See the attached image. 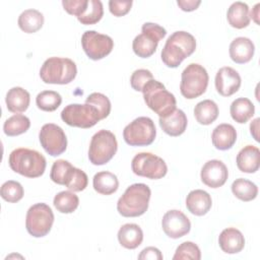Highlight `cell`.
I'll return each mask as SVG.
<instances>
[{"label":"cell","mask_w":260,"mask_h":260,"mask_svg":"<svg viewBox=\"0 0 260 260\" xmlns=\"http://www.w3.org/2000/svg\"><path fill=\"white\" fill-rule=\"evenodd\" d=\"M259 3H257L255 6H254V8L252 9V11L250 12V17H252L253 19H254V21L258 24L259 23V20H258V16H259Z\"/></svg>","instance_id":"47"},{"label":"cell","mask_w":260,"mask_h":260,"mask_svg":"<svg viewBox=\"0 0 260 260\" xmlns=\"http://www.w3.org/2000/svg\"><path fill=\"white\" fill-rule=\"evenodd\" d=\"M186 114L180 110L175 109L172 113L165 117H159V126L165 133L170 136H179L183 134L187 128Z\"/></svg>","instance_id":"18"},{"label":"cell","mask_w":260,"mask_h":260,"mask_svg":"<svg viewBox=\"0 0 260 260\" xmlns=\"http://www.w3.org/2000/svg\"><path fill=\"white\" fill-rule=\"evenodd\" d=\"M218 244L224 253L237 254L244 249L245 238L239 230L235 228H228L220 233L218 237Z\"/></svg>","instance_id":"22"},{"label":"cell","mask_w":260,"mask_h":260,"mask_svg":"<svg viewBox=\"0 0 260 260\" xmlns=\"http://www.w3.org/2000/svg\"><path fill=\"white\" fill-rule=\"evenodd\" d=\"M62 5L69 14L79 17L86 11L88 0H63Z\"/></svg>","instance_id":"42"},{"label":"cell","mask_w":260,"mask_h":260,"mask_svg":"<svg viewBox=\"0 0 260 260\" xmlns=\"http://www.w3.org/2000/svg\"><path fill=\"white\" fill-rule=\"evenodd\" d=\"M41 145L51 156L62 154L67 148V137L63 129L53 123L43 125L39 133Z\"/></svg>","instance_id":"14"},{"label":"cell","mask_w":260,"mask_h":260,"mask_svg":"<svg viewBox=\"0 0 260 260\" xmlns=\"http://www.w3.org/2000/svg\"><path fill=\"white\" fill-rule=\"evenodd\" d=\"M237 167L243 173L252 174L259 170L260 167V151L254 145H246L237 155Z\"/></svg>","instance_id":"20"},{"label":"cell","mask_w":260,"mask_h":260,"mask_svg":"<svg viewBox=\"0 0 260 260\" xmlns=\"http://www.w3.org/2000/svg\"><path fill=\"white\" fill-rule=\"evenodd\" d=\"M155 136V125L148 117L134 119L123 130V138L130 146L150 145L154 141Z\"/></svg>","instance_id":"9"},{"label":"cell","mask_w":260,"mask_h":260,"mask_svg":"<svg viewBox=\"0 0 260 260\" xmlns=\"http://www.w3.org/2000/svg\"><path fill=\"white\" fill-rule=\"evenodd\" d=\"M62 103V96L54 90L41 91L36 98L38 108L45 112H53L59 108Z\"/></svg>","instance_id":"34"},{"label":"cell","mask_w":260,"mask_h":260,"mask_svg":"<svg viewBox=\"0 0 260 260\" xmlns=\"http://www.w3.org/2000/svg\"><path fill=\"white\" fill-rule=\"evenodd\" d=\"M53 204L61 213H72L78 207L79 198L73 191H61L55 195Z\"/></svg>","instance_id":"32"},{"label":"cell","mask_w":260,"mask_h":260,"mask_svg":"<svg viewBox=\"0 0 260 260\" xmlns=\"http://www.w3.org/2000/svg\"><path fill=\"white\" fill-rule=\"evenodd\" d=\"M161 228L169 238L179 239L190 232L191 222L181 210L173 209L167 211L162 216Z\"/></svg>","instance_id":"15"},{"label":"cell","mask_w":260,"mask_h":260,"mask_svg":"<svg viewBox=\"0 0 260 260\" xmlns=\"http://www.w3.org/2000/svg\"><path fill=\"white\" fill-rule=\"evenodd\" d=\"M226 18L230 25L235 28L247 27L251 21L249 6L241 1L234 2L228 9Z\"/></svg>","instance_id":"26"},{"label":"cell","mask_w":260,"mask_h":260,"mask_svg":"<svg viewBox=\"0 0 260 260\" xmlns=\"http://www.w3.org/2000/svg\"><path fill=\"white\" fill-rule=\"evenodd\" d=\"M141 34L136 36L132 43L135 55L140 58H149L156 51L158 42L165 38L167 30L157 23L145 22L141 27Z\"/></svg>","instance_id":"8"},{"label":"cell","mask_w":260,"mask_h":260,"mask_svg":"<svg viewBox=\"0 0 260 260\" xmlns=\"http://www.w3.org/2000/svg\"><path fill=\"white\" fill-rule=\"evenodd\" d=\"M85 103L94 106L99 110L102 120L107 118L110 115L111 102H110L109 98L107 95H105L104 93L92 92L86 98Z\"/></svg>","instance_id":"39"},{"label":"cell","mask_w":260,"mask_h":260,"mask_svg":"<svg viewBox=\"0 0 260 260\" xmlns=\"http://www.w3.org/2000/svg\"><path fill=\"white\" fill-rule=\"evenodd\" d=\"M230 113L234 121L239 124H245L254 116L255 107L249 99L239 98L232 103Z\"/></svg>","instance_id":"28"},{"label":"cell","mask_w":260,"mask_h":260,"mask_svg":"<svg viewBox=\"0 0 260 260\" xmlns=\"http://www.w3.org/2000/svg\"><path fill=\"white\" fill-rule=\"evenodd\" d=\"M138 259L161 260L162 259V254L155 247H147V248H145L141 251V253L138 255Z\"/></svg>","instance_id":"44"},{"label":"cell","mask_w":260,"mask_h":260,"mask_svg":"<svg viewBox=\"0 0 260 260\" xmlns=\"http://www.w3.org/2000/svg\"><path fill=\"white\" fill-rule=\"evenodd\" d=\"M230 57L238 64H245L252 60L255 52L254 43L245 37L236 38L230 45Z\"/></svg>","instance_id":"19"},{"label":"cell","mask_w":260,"mask_h":260,"mask_svg":"<svg viewBox=\"0 0 260 260\" xmlns=\"http://www.w3.org/2000/svg\"><path fill=\"white\" fill-rule=\"evenodd\" d=\"M174 260L179 259H194L200 260L201 259V252L198 246L193 242H184L176 249L175 255L173 256Z\"/></svg>","instance_id":"40"},{"label":"cell","mask_w":260,"mask_h":260,"mask_svg":"<svg viewBox=\"0 0 260 260\" xmlns=\"http://www.w3.org/2000/svg\"><path fill=\"white\" fill-rule=\"evenodd\" d=\"M118 149L116 136L109 130L98 131L90 140L88 148L89 161L94 166H102L109 162Z\"/></svg>","instance_id":"7"},{"label":"cell","mask_w":260,"mask_h":260,"mask_svg":"<svg viewBox=\"0 0 260 260\" xmlns=\"http://www.w3.org/2000/svg\"><path fill=\"white\" fill-rule=\"evenodd\" d=\"M233 194L240 200L248 202L255 199L258 195V187L253 182L239 178L232 184Z\"/></svg>","instance_id":"31"},{"label":"cell","mask_w":260,"mask_h":260,"mask_svg":"<svg viewBox=\"0 0 260 260\" xmlns=\"http://www.w3.org/2000/svg\"><path fill=\"white\" fill-rule=\"evenodd\" d=\"M17 23L22 31L32 34L42 28L44 15L37 9H26L20 13Z\"/></svg>","instance_id":"29"},{"label":"cell","mask_w":260,"mask_h":260,"mask_svg":"<svg viewBox=\"0 0 260 260\" xmlns=\"http://www.w3.org/2000/svg\"><path fill=\"white\" fill-rule=\"evenodd\" d=\"M61 119L69 126L90 128L102 120L99 110L89 104H70L61 112Z\"/></svg>","instance_id":"11"},{"label":"cell","mask_w":260,"mask_h":260,"mask_svg":"<svg viewBox=\"0 0 260 260\" xmlns=\"http://www.w3.org/2000/svg\"><path fill=\"white\" fill-rule=\"evenodd\" d=\"M209 76L206 69L197 63L189 64L182 72L180 91L188 100H193L206 91Z\"/></svg>","instance_id":"6"},{"label":"cell","mask_w":260,"mask_h":260,"mask_svg":"<svg viewBox=\"0 0 260 260\" xmlns=\"http://www.w3.org/2000/svg\"><path fill=\"white\" fill-rule=\"evenodd\" d=\"M212 205L211 196L204 190L196 189L187 195L186 207L194 215L202 216L206 214Z\"/></svg>","instance_id":"21"},{"label":"cell","mask_w":260,"mask_h":260,"mask_svg":"<svg viewBox=\"0 0 260 260\" xmlns=\"http://www.w3.org/2000/svg\"><path fill=\"white\" fill-rule=\"evenodd\" d=\"M30 127L29 119L21 114L9 117L3 125V131L7 136H17L26 132Z\"/></svg>","instance_id":"33"},{"label":"cell","mask_w":260,"mask_h":260,"mask_svg":"<svg viewBox=\"0 0 260 260\" xmlns=\"http://www.w3.org/2000/svg\"><path fill=\"white\" fill-rule=\"evenodd\" d=\"M151 79H153V76L149 70L137 69L131 74L130 84L134 90L142 91V88L145 85V83Z\"/></svg>","instance_id":"41"},{"label":"cell","mask_w":260,"mask_h":260,"mask_svg":"<svg viewBox=\"0 0 260 260\" xmlns=\"http://www.w3.org/2000/svg\"><path fill=\"white\" fill-rule=\"evenodd\" d=\"M54 222V213L46 203H36L31 205L25 217V228L27 233L35 238L47 236Z\"/></svg>","instance_id":"10"},{"label":"cell","mask_w":260,"mask_h":260,"mask_svg":"<svg viewBox=\"0 0 260 260\" xmlns=\"http://www.w3.org/2000/svg\"><path fill=\"white\" fill-rule=\"evenodd\" d=\"M131 169L135 175L151 180L161 179L168 172L165 160L150 152L137 153L132 159Z\"/></svg>","instance_id":"12"},{"label":"cell","mask_w":260,"mask_h":260,"mask_svg":"<svg viewBox=\"0 0 260 260\" xmlns=\"http://www.w3.org/2000/svg\"><path fill=\"white\" fill-rule=\"evenodd\" d=\"M118 241L126 249H136L143 241V232L136 223H125L118 231Z\"/></svg>","instance_id":"24"},{"label":"cell","mask_w":260,"mask_h":260,"mask_svg":"<svg viewBox=\"0 0 260 260\" xmlns=\"http://www.w3.org/2000/svg\"><path fill=\"white\" fill-rule=\"evenodd\" d=\"M93 189L102 195H111L119 188V181L116 175L111 172H99L92 179Z\"/></svg>","instance_id":"27"},{"label":"cell","mask_w":260,"mask_h":260,"mask_svg":"<svg viewBox=\"0 0 260 260\" xmlns=\"http://www.w3.org/2000/svg\"><path fill=\"white\" fill-rule=\"evenodd\" d=\"M237 140V131L231 124L222 123L216 126L211 134L213 146L219 150H228L233 147Z\"/></svg>","instance_id":"23"},{"label":"cell","mask_w":260,"mask_h":260,"mask_svg":"<svg viewBox=\"0 0 260 260\" xmlns=\"http://www.w3.org/2000/svg\"><path fill=\"white\" fill-rule=\"evenodd\" d=\"M151 196L150 188L143 183L129 186L117 202L118 212L125 217H137L146 212Z\"/></svg>","instance_id":"2"},{"label":"cell","mask_w":260,"mask_h":260,"mask_svg":"<svg viewBox=\"0 0 260 260\" xmlns=\"http://www.w3.org/2000/svg\"><path fill=\"white\" fill-rule=\"evenodd\" d=\"M8 164L10 169L26 178L41 177L46 170L47 160L45 156L29 148H16L9 154Z\"/></svg>","instance_id":"3"},{"label":"cell","mask_w":260,"mask_h":260,"mask_svg":"<svg viewBox=\"0 0 260 260\" xmlns=\"http://www.w3.org/2000/svg\"><path fill=\"white\" fill-rule=\"evenodd\" d=\"M76 74V64L69 58L51 57L40 69L41 79L49 84H68L73 81Z\"/></svg>","instance_id":"4"},{"label":"cell","mask_w":260,"mask_h":260,"mask_svg":"<svg viewBox=\"0 0 260 260\" xmlns=\"http://www.w3.org/2000/svg\"><path fill=\"white\" fill-rule=\"evenodd\" d=\"M241 83L242 79L240 74L232 67H221L216 72L215 88L222 96H231L236 93L239 90Z\"/></svg>","instance_id":"17"},{"label":"cell","mask_w":260,"mask_h":260,"mask_svg":"<svg viewBox=\"0 0 260 260\" xmlns=\"http://www.w3.org/2000/svg\"><path fill=\"white\" fill-rule=\"evenodd\" d=\"M201 181L207 187L219 188L228 180L229 171L226 166L218 159H211L204 164L200 173Z\"/></svg>","instance_id":"16"},{"label":"cell","mask_w":260,"mask_h":260,"mask_svg":"<svg viewBox=\"0 0 260 260\" xmlns=\"http://www.w3.org/2000/svg\"><path fill=\"white\" fill-rule=\"evenodd\" d=\"M142 93L146 106L159 117H165L176 109L177 101L175 95L167 90L161 82L155 79L145 83Z\"/></svg>","instance_id":"5"},{"label":"cell","mask_w":260,"mask_h":260,"mask_svg":"<svg viewBox=\"0 0 260 260\" xmlns=\"http://www.w3.org/2000/svg\"><path fill=\"white\" fill-rule=\"evenodd\" d=\"M178 6L183 11H193L198 8V6L201 4L200 0H178L177 1Z\"/></svg>","instance_id":"45"},{"label":"cell","mask_w":260,"mask_h":260,"mask_svg":"<svg viewBox=\"0 0 260 260\" xmlns=\"http://www.w3.org/2000/svg\"><path fill=\"white\" fill-rule=\"evenodd\" d=\"M0 194L5 201L10 203H16L22 199L24 191L20 183L13 180H9L2 184Z\"/></svg>","instance_id":"37"},{"label":"cell","mask_w":260,"mask_h":260,"mask_svg":"<svg viewBox=\"0 0 260 260\" xmlns=\"http://www.w3.org/2000/svg\"><path fill=\"white\" fill-rule=\"evenodd\" d=\"M72 169L73 166L68 160L58 159L52 166L50 178L54 183L65 186Z\"/></svg>","instance_id":"36"},{"label":"cell","mask_w":260,"mask_h":260,"mask_svg":"<svg viewBox=\"0 0 260 260\" xmlns=\"http://www.w3.org/2000/svg\"><path fill=\"white\" fill-rule=\"evenodd\" d=\"M259 118H256L254 121H252V123L250 124V132L252 134V136L254 137V139L256 141H259V136H258V129H259Z\"/></svg>","instance_id":"46"},{"label":"cell","mask_w":260,"mask_h":260,"mask_svg":"<svg viewBox=\"0 0 260 260\" xmlns=\"http://www.w3.org/2000/svg\"><path fill=\"white\" fill-rule=\"evenodd\" d=\"M87 184H88L87 175L82 170L73 167L65 186L70 191L80 192L87 187Z\"/></svg>","instance_id":"38"},{"label":"cell","mask_w":260,"mask_h":260,"mask_svg":"<svg viewBox=\"0 0 260 260\" xmlns=\"http://www.w3.org/2000/svg\"><path fill=\"white\" fill-rule=\"evenodd\" d=\"M6 107L12 113H22L27 110L30 103L28 91L20 86L10 88L6 94Z\"/></svg>","instance_id":"25"},{"label":"cell","mask_w":260,"mask_h":260,"mask_svg":"<svg viewBox=\"0 0 260 260\" xmlns=\"http://www.w3.org/2000/svg\"><path fill=\"white\" fill-rule=\"evenodd\" d=\"M194 116L201 125H210L218 117V107L211 100L199 102L194 108Z\"/></svg>","instance_id":"30"},{"label":"cell","mask_w":260,"mask_h":260,"mask_svg":"<svg viewBox=\"0 0 260 260\" xmlns=\"http://www.w3.org/2000/svg\"><path fill=\"white\" fill-rule=\"evenodd\" d=\"M196 50L195 38L184 30L173 32L161 50V60L170 68L178 67L184 59L191 56Z\"/></svg>","instance_id":"1"},{"label":"cell","mask_w":260,"mask_h":260,"mask_svg":"<svg viewBox=\"0 0 260 260\" xmlns=\"http://www.w3.org/2000/svg\"><path fill=\"white\" fill-rule=\"evenodd\" d=\"M132 3V0H111L109 1V9L114 16H123L130 11Z\"/></svg>","instance_id":"43"},{"label":"cell","mask_w":260,"mask_h":260,"mask_svg":"<svg viewBox=\"0 0 260 260\" xmlns=\"http://www.w3.org/2000/svg\"><path fill=\"white\" fill-rule=\"evenodd\" d=\"M104 15L103 3L100 0H88V6L86 11L79 17L78 21L84 25H90L99 22Z\"/></svg>","instance_id":"35"},{"label":"cell","mask_w":260,"mask_h":260,"mask_svg":"<svg viewBox=\"0 0 260 260\" xmlns=\"http://www.w3.org/2000/svg\"><path fill=\"white\" fill-rule=\"evenodd\" d=\"M81 46L89 59L98 61L112 52L114 41L107 35L100 34L95 30H86L81 37Z\"/></svg>","instance_id":"13"}]
</instances>
